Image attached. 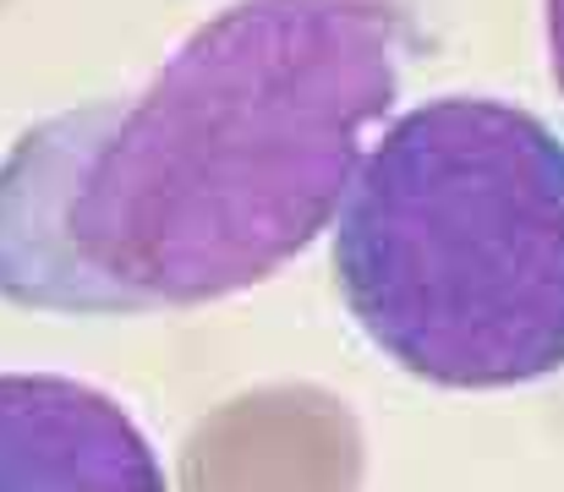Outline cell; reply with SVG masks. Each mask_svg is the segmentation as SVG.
Returning a JSON list of instances; mask_svg holds the SVG:
<instances>
[{
  "mask_svg": "<svg viewBox=\"0 0 564 492\" xmlns=\"http://www.w3.org/2000/svg\"><path fill=\"white\" fill-rule=\"evenodd\" d=\"M543 17H549V61H554V83L564 94V0H543Z\"/></svg>",
  "mask_w": 564,
  "mask_h": 492,
  "instance_id": "obj_4",
  "label": "cell"
},
{
  "mask_svg": "<svg viewBox=\"0 0 564 492\" xmlns=\"http://www.w3.org/2000/svg\"><path fill=\"white\" fill-rule=\"evenodd\" d=\"M400 0H236L138 99L39 121L0 160V296L160 313L241 296L313 247L400 94Z\"/></svg>",
  "mask_w": 564,
  "mask_h": 492,
  "instance_id": "obj_1",
  "label": "cell"
},
{
  "mask_svg": "<svg viewBox=\"0 0 564 492\" xmlns=\"http://www.w3.org/2000/svg\"><path fill=\"white\" fill-rule=\"evenodd\" d=\"M0 492H171L121 400L55 372H0Z\"/></svg>",
  "mask_w": 564,
  "mask_h": 492,
  "instance_id": "obj_3",
  "label": "cell"
},
{
  "mask_svg": "<svg viewBox=\"0 0 564 492\" xmlns=\"http://www.w3.org/2000/svg\"><path fill=\"white\" fill-rule=\"evenodd\" d=\"M357 328L422 383L516 389L564 367V143L471 94L394 116L335 214Z\"/></svg>",
  "mask_w": 564,
  "mask_h": 492,
  "instance_id": "obj_2",
  "label": "cell"
}]
</instances>
